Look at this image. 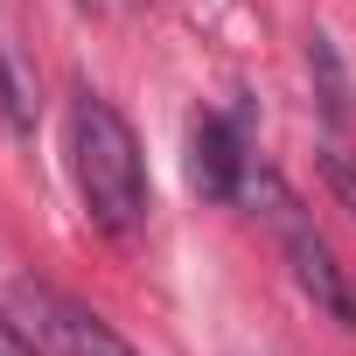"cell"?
Instances as JSON below:
<instances>
[{"mask_svg":"<svg viewBox=\"0 0 356 356\" xmlns=\"http://www.w3.org/2000/svg\"><path fill=\"white\" fill-rule=\"evenodd\" d=\"M0 126H8L15 140L35 133V91H29V77H22V63L8 49H0Z\"/></svg>","mask_w":356,"mask_h":356,"instance_id":"obj_6","label":"cell"},{"mask_svg":"<svg viewBox=\"0 0 356 356\" xmlns=\"http://www.w3.org/2000/svg\"><path fill=\"white\" fill-rule=\"evenodd\" d=\"M307 70H314L321 119H328V126H342V119H349V77H342V56H335V42H328L321 29L307 35Z\"/></svg>","mask_w":356,"mask_h":356,"instance_id":"obj_5","label":"cell"},{"mask_svg":"<svg viewBox=\"0 0 356 356\" xmlns=\"http://www.w3.org/2000/svg\"><path fill=\"white\" fill-rule=\"evenodd\" d=\"M189 182H196L210 203H231V196L245 189V147H238V133H231L217 112H203V119L189 126Z\"/></svg>","mask_w":356,"mask_h":356,"instance_id":"obj_4","label":"cell"},{"mask_svg":"<svg viewBox=\"0 0 356 356\" xmlns=\"http://www.w3.org/2000/svg\"><path fill=\"white\" fill-rule=\"evenodd\" d=\"M321 182H328V196L356 217V154H349V147H335V140L321 147Z\"/></svg>","mask_w":356,"mask_h":356,"instance_id":"obj_7","label":"cell"},{"mask_svg":"<svg viewBox=\"0 0 356 356\" xmlns=\"http://www.w3.org/2000/svg\"><path fill=\"white\" fill-rule=\"evenodd\" d=\"M8 307H15V328L29 342H42L49 356H140L126 335H112L91 307H77L70 293L42 286V280H15L8 286Z\"/></svg>","mask_w":356,"mask_h":356,"instance_id":"obj_3","label":"cell"},{"mask_svg":"<svg viewBox=\"0 0 356 356\" xmlns=\"http://www.w3.org/2000/svg\"><path fill=\"white\" fill-rule=\"evenodd\" d=\"M70 168H77V189H84L91 224L105 238H133L140 217H147V168H140L133 126L98 91L70 98Z\"/></svg>","mask_w":356,"mask_h":356,"instance_id":"obj_1","label":"cell"},{"mask_svg":"<svg viewBox=\"0 0 356 356\" xmlns=\"http://www.w3.org/2000/svg\"><path fill=\"white\" fill-rule=\"evenodd\" d=\"M77 8H105V0H77Z\"/></svg>","mask_w":356,"mask_h":356,"instance_id":"obj_9","label":"cell"},{"mask_svg":"<svg viewBox=\"0 0 356 356\" xmlns=\"http://www.w3.org/2000/svg\"><path fill=\"white\" fill-rule=\"evenodd\" d=\"M245 196L259 203V217L280 231V245H286V266H293V286L328 314V321H356V293H349V280H342V266H335V252H328V238L300 217V203H293V189L280 182L273 168H252L245 161Z\"/></svg>","mask_w":356,"mask_h":356,"instance_id":"obj_2","label":"cell"},{"mask_svg":"<svg viewBox=\"0 0 356 356\" xmlns=\"http://www.w3.org/2000/svg\"><path fill=\"white\" fill-rule=\"evenodd\" d=\"M0 356H35V349H29V335H22L15 321H0Z\"/></svg>","mask_w":356,"mask_h":356,"instance_id":"obj_8","label":"cell"}]
</instances>
